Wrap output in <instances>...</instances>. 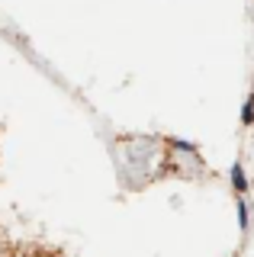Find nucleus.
Segmentation results:
<instances>
[{"instance_id": "nucleus-1", "label": "nucleus", "mask_w": 254, "mask_h": 257, "mask_svg": "<svg viewBox=\"0 0 254 257\" xmlns=\"http://www.w3.org/2000/svg\"><path fill=\"white\" fill-rule=\"evenodd\" d=\"M232 187H235L238 193H244V190H248V180H244L241 164H235V167H232Z\"/></svg>"}, {"instance_id": "nucleus-2", "label": "nucleus", "mask_w": 254, "mask_h": 257, "mask_svg": "<svg viewBox=\"0 0 254 257\" xmlns=\"http://www.w3.org/2000/svg\"><path fill=\"white\" fill-rule=\"evenodd\" d=\"M241 122H244V125H251V122H254V93L248 96V100H244V112H241Z\"/></svg>"}, {"instance_id": "nucleus-3", "label": "nucleus", "mask_w": 254, "mask_h": 257, "mask_svg": "<svg viewBox=\"0 0 254 257\" xmlns=\"http://www.w3.org/2000/svg\"><path fill=\"white\" fill-rule=\"evenodd\" d=\"M238 225L248 228V203H238Z\"/></svg>"}]
</instances>
